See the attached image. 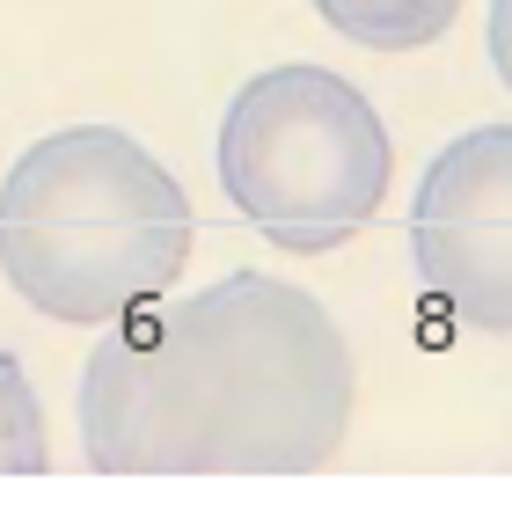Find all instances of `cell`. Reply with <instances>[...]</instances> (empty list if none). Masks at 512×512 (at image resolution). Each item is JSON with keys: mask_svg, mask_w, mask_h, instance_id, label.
Masks as SVG:
<instances>
[{"mask_svg": "<svg viewBox=\"0 0 512 512\" xmlns=\"http://www.w3.org/2000/svg\"><path fill=\"white\" fill-rule=\"evenodd\" d=\"M191 264V198L118 125H66L0 176V278L52 322H118Z\"/></svg>", "mask_w": 512, "mask_h": 512, "instance_id": "7a4b0ae2", "label": "cell"}, {"mask_svg": "<svg viewBox=\"0 0 512 512\" xmlns=\"http://www.w3.org/2000/svg\"><path fill=\"white\" fill-rule=\"evenodd\" d=\"M44 469H52V447H44L37 388L15 352H0V476H44Z\"/></svg>", "mask_w": 512, "mask_h": 512, "instance_id": "8992f818", "label": "cell"}, {"mask_svg": "<svg viewBox=\"0 0 512 512\" xmlns=\"http://www.w3.org/2000/svg\"><path fill=\"white\" fill-rule=\"evenodd\" d=\"M410 264L447 315L512 337V125H476L432 154L410 198Z\"/></svg>", "mask_w": 512, "mask_h": 512, "instance_id": "277c9868", "label": "cell"}, {"mask_svg": "<svg viewBox=\"0 0 512 512\" xmlns=\"http://www.w3.org/2000/svg\"><path fill=\"white\" fill-rule=\"evenodd\" d=\"M227 205L293 256H330L381 213L395 147L381 110L330 66H264L235 88L213 147Z\"/></svg>", "mask_w": 512, "mask_h": 512, "instance_id": "3957f363", "label": "cell"}, {"mask_svg": "<svg viewBox=\"0 0 512 512\" xmlns=\"http://www.w3.org/2000/svg\"><path fill=\"white\" fill-rule=\"evenodd\" d=\"M352 403L337 315L271 271H227L125 308L88 352L74 410L96 476H315Z\"/></svg>", "mask_w": 512, "mask_h": 512, "instance_id": "6da1fadb", "label": "cell"}, {"mask_svg": "<svg viewBox=\"0 0 512 512\" xmlns=\"http://www.w3.org/2000/svg\"><path fill=\"white\" fill-rule=\"evenodd\" d=\"M483 44H491V74L512 88V0H491V22H483Z\"/></svg>", "mask_w": 512, "mask_h": 512, "instance_id": "52a82bcc", "label": "cell"}, {"mask_svg": "<svg viewBox=\"0 0 512 512\" xmlns=\"http://www.w3.org/2000/svg\"><path fill=\"white\" fill-rule=\"evenodd\" d=\"M308 8L359 52H425L454 30L461 0H308Z\"/></svg>", "mask_w": 512, "mask_h": 512, "instance_id": "5b68a950", "label": "cell"}]
</instances>
